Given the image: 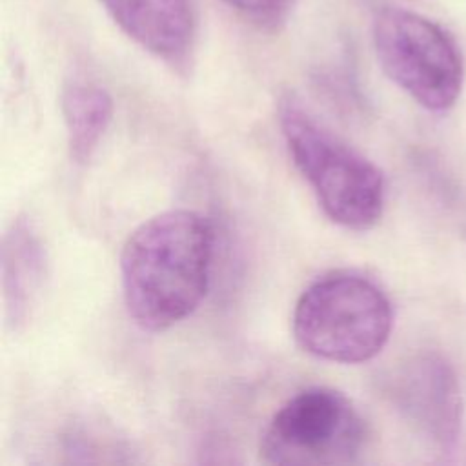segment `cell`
Wrapping results in <instances>:
<instances>
[{"mask_svg":"<svg viewBox=\"0 0 466 466\" xmlns=\"http://www.w3.org/2000/svg\"><path fill=\"white\" fill-rule=\"evenodd\" d=\"M47 275V253L36 229L16 217L2 240V288L5 319L13 329L25 324Z\"/></svg>","mask_w":466,"mask_h":466,"instance_id":"ba28073f","label":"cell"},{"mask_svg":"<svg viewBox=\"0 0 466 466\" xmlns=\"http://www.w3.org/2000/svg\"><path fill=\"white\" fill-rule=\"evenodd\" d=\"M393 309L382 288L357 271L313 280L293 309V335L309 355L340 364L373 359L386 346Z\"/></svg>","mask_w":466,"mask_h":466,"instance_id":"3957f363","label":"cell"},{"mask_svg":"<svg viewBox=\"0 0 466 466\" xmlns=\"http://www.w3.org/2000/svg\"><path fill=\"white\" fill-rule=\"evenodd\" d=\"M279 126L293 164L326 217L353 231L373 228L386 202L380 169L324 126L293 93L279 102Z\"/></svg>","mask_w":466,"mask_h":466,"instance_id":"7a4b0ae2","label":"cell"},{"mask_svg":"<svg viewBox=\"0 0 466 466\" xmlns=\"http://www.w3.org/2000/svg\"><path fill=\"white\" fill-rule=\"evenodd\" d=\"M373 47L388 78L430 111L450 109L462 87V58L435 22L399 7L373 20Z\"/></svg>","mask_w":466,"mask_h":466,"instance_id":"5b68a950","label":"cell"},{"mask_svg":"<svg viewBox=\"0 0 466 466\" xmlns=\"http://www.w3.org/2000/svg\"><path fill=\"white\" fill-rule=\"evenodd\" d=\"M366 422L355 404L333 388L315 386L289 397L260 441V461L275 466H344L366 446Z\"/></svg>","mask_w":466,"mask_h":466,"instance_id":"277c9868","label":"cell"},{"mask_svg":"<svg viewBox=\"0 0 466 466\" xmlns=\"http://www.w3.org/2000/svg\"><path fill=\"white\" fill-rule=\"evenodd\" d=\"M395 399L417 430L441 451L455 448L462 400L453 368L437 353L413 357L397 375Z\"/></svg>","mask_w":466,"mask_h":466,"instance_id":"8992f818","label":"cell"},{"mask_svg":"<svg viewBox=\"0 0 466 466\" xmlns=\"http://www.w3.org/2000/svg\"><path fill=\"white\" fill-rule=\"evenodd\" d=\"M111 20L142 49L167 64L187 60L195 40L189 0H98Z\"/></svg>","mask_w":466,"mask_h":466,"instance_id":"52a82bcc","label":"cell"},{"mask_svg":"<svg viewBox=\"0 0 466 466\" xmlns=\"http://www.w3.org/2000/svg\"><path fill=\"white\" fill-rule=\"evenodd\" d=\"M215 255V229L193 209H167L142 222L120 253L127 315L144 331H164L204 300Z\"/></svg>","mask_w":466,"mask_h":466,"instance_id":"6da1fadb","label":"cell"},{"mask_svg":"<svg viewBox=\"0 0 466 466\" xmlns=\"http://www.w3.org/2000/svg\"><path fill=\"white\" fill-rule=\"evenodd\" d=\"M60 109L69 157L76 164H86L113 120V98L102 86L75 78L62 89Z\"/></svg>","mask_w":466,"mask_h":466,"instance_id":"9c48e42d","label":"cell"},{"mask_svg":"<svg viewBox=\"0 0 466 466\" xmlns=\"http://www.w3.org/2000/svg\"><path fill=\"white\" fill-rule=\"evenodd\" d=\"M231 9L246 16L248 20L264 25V27H275L280 24L289 7L293 5V0H222Z\"/></svg>","mask_w":466,"mask_h":466,"instance_id":"30bf717a","label":"cell"}]
</instances>
